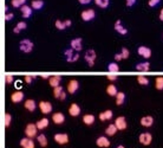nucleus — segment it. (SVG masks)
<instances>
[{
    "label": "nucleus",
    "mask_w": 163,
    "mask_h": 148,
    "mask_svg": "<svg viewBox=\"0 0 163 148\" xmlns=\"http://www.w3.org/2000/svg\"><path fill=\"white\" fill-rule=\"evenodd\" d=\"M38 127L36 123H29L25 127V135L30 139H34L38 136Z\"/></svg>",
    "instance_id": "obj_1"
},
{
    "label": "nucleus",
    "mask_w": 163,
    "mask_h": 148,
    "mask_svg": "<svg viewBox=\"0 0 163 148\" xmlns=\"http://www.w3.org/2000/svg\"><path fill=\"white\" fill-rule=\"evenodd\" d=\"M34 47V44L33 42L30 40V39H21L20 43H19V49L20 51H23L25 54H30L32 50Z\"/></svg>",
    "instance_id": "obj_2"
},
{
    "label": "nucleus",
    "mask_w": 163,
    "mask_h": 148,
    "mask_svg": "<svg viewBox=\"0 0 163 148\" xmlns=\"http://www.w3.org/2000/svg\"><path fill=\"white\" fill-rule=\"evenodd\" d=\"M53 140L56 141V143H58L60 146H64V145H66L69 142L70 139H69V135L66 133H57V134H54Z\"/></svg>",
    "instance_id": "obj_3"
},
{
    "label": "nucleus",
    "mask_w": 163,
    "mask_h": 148,
    "mask_svg": "<svg viewBox=\"0 0 163 148\" xmlns=\"http://www.w3.org/2000/svg\"><path fill=\"white\" fill-rule=\"evenodd\" d=\"M96 58H97L96 51L92 50V49L87 50V51L85 52V55H84V59H85V62L87 63V64H89V66H91V68L95 65V61H96Z\"/></svg>",
    "instance_id": "obj_4"
},
{
    "label": "nucleus",
    "mask_w": 163,
    "mask_h": 148,
    "mask_svg": "<svg viewBox=\"0 0 163 148\" xmlns=\"http://www.w3.org/2000/svg\"><path fill=\"white\" fill-rule=\"evenodd\" d=\"M96 17V12L93 8H87V10H84L82 13H80V18L84 20V22H91L95 19Z\"/></svg>",
    "instance_id": "obj_5"
},
{
    "label": "nucleus",
    "mask_w": 163,
    "mask_h": 148,
    "mask_svg": "<svg viewBox=\"0 0 163 148\" xmlns=\"http://www.w3.org/2000/svg\"><path fill=\"white\" fill-rule=\"evenodd\" d=\"M38 107H39V109H40V111H41L44 115L51 114V113H52V109H53L52 104L47 101H40L38 104Z\"/></svg>",
    "instance_id": "obj_6"
},
{
    "label": "nucleus",
    "mask_w": 163,
    "mask_h": 148,
    "mask_svg": "<svg viewBox=\"0 0 163 148\" xmlns=\"http://www.w3.org/2000/svg\"><path fill=\"white\" fill-rule=\"evenodd\" d=\"M138 141H140L141 145H143V146H149L153 142V136H151L150 133L148 132L142 133V134H140V136H138Z\"/></svg>",
    "instance_id": "obj_7"
},
{
    "label": "nucleus",
    "mask_w": 163,
    "mask_h": 148,
    "mask_svg": "<svg viewBox=\"0 0 163 148\" xmlns=\"http://www.w3.org/2000/svg\"><path fill=\"white\" fill-rule=\"evenodd\" d=\"M53 96L54 98L60 100V101H65L66 100V93L64 91V88L62 86L53 88Z\"/></svg>",
    "instance_id": "obj_8"
},
{
    "label": "nucleus",
    "mask_w": 163,
    "mask_h": 148,
    "mask_svg": "<svg viewBox=\"0 0 163 148\" xmlns=\"http://www.w3.org/2000/svg\"><path fill=\"white\" fill-rule=\"evenodd\" d=\"M115 125H116L117 129L118 130H125L128 128V122H126V118L124 116H118L115 120Z\"/></svg>",
    "instance_id": "obj_9"
},
{
    "label": "nucleus",
    "mask_w": 163,
    "mask_h": 148,
    "mask_svg": "<svg viewBox=\"0 0 163 148\" xmlns=\"http://www.w3.org/2000/svg\"><path fill=\"white\" fill-rule=\"evenodd\" d=\"M78 89H79V82H78L77 79H71L70 82L68 83L66 90H68V93L71 94V95L77 93Z\"/></svg>",
    "instance_id": "obj_10"
},
{
    "label": "nucleus",
    "mask_w": 163,
    "mask_h": 148,
    "mask_svg": "<svg viewBox=\"0 0 163 148\" xmlns=\"http://www.w3.org/2000/svg\"><path fill=\"white\" fill-rule=\"evenodd\" d=\"M96 145H97L99 148H109L110 147V145H111V142L109 141V139L107 138V136L102 135V136H98V138H97Z\"/></svg>",
    "instance_id": "obj_11"
},
{
    "label": "nucleus",
    "mask_w": 163,
    "mask_h": 148,
    "mask_svg": "<svg viewBox=\"0 0 163 148\" xmlns=\"http://www.w3.org/2000/svg\"><path fill=\"white\" fill-rule=\"evenodd\" d=\"M52 122L54 125H63L65 122V115L60 113V111H57L52 114Z\"/></svg>",
    "instance_id": "obj_12"
},
{
    "label": "nucleus",
    "mask_w": 163,
    "mask_h": 148,
    "mask_svg": "<svg viewBox=\"0 0 163 148\" xmlns=\"http://www.w3.org/2000/svg\"><path fill=\"white\" fill-rule=\"evenodd\" d=\"M80 113H82V109H80V107L78 106L77 103H71L70 107H69V114H70V116L77 117L80 115Z\"/></svg>",
    "instance_id": "obj_13"
},
{
    "label": "nucleus",
    "mask_w": 163,
    "mask_h": 148,
    "mask_svg": "<svg viewBox=\"0 0 163 148\" xmlns=\"http://www.w3.org/2000/svg\"><path fill=\"white\" fill-rule=\"evenodd\" d=\"M70 46L76 51V52H79L82 49H83V39L82 38H75L71 40Z\"/></svg>",
    "instance_id": "obj_14"
},
{
    "label": "nucleus",
    "mask_w": 163,
    "mask_h": 148,
    "mask_svg": "<svg viewBox=\"0 0 163 148\" xmlns=\"http://www.w3.org/2000/svg\"><path fill=\"white\" fill-rule=\"evenodd\" d=\"M20 147L21 148H36V143L33 139H30V138H23L20 140Z\"/></svg>",
    "instance_id": "obj_15"
},
{
    "label": "nucleus",
    "mask_w": 163,
    "mask_h": 148,
    "mask_svg": "<svg viewBox=\"0 0 163 148\" xmlns=\"http://www.w3.org/2000/svg\"><path fill=\"white\" fill-rule=\"evenodd\" d=\"M137 52H138V55H140L141 57H143V58H146V59H149V58L151 57V50L148 46H140L138 47V50H137Z\"/></svg>",
    "instance_id": "obj_16"
},
{
    "label": "nucleus",
    "mask_w": 163,
    "mask_h": 148,
    "mask_svg": "<svg viewBox=\"0 0 163 148\" xmlns=\"http://www.w3.org/2000/svg\"><path fill=\"white\" fill-rule=\"evenodd\" d=\"M140 123L142 127H144V128H149V127H151V126L154 125V117L153 116H143L141 118Z\"/></svg>",
    "instance_id": "obj_17"
},
{
    "label": "nucleus",
    "mask_w": 163,
    "mask_h": 148,
    "mask_svg": "<svg viewBox=\"0 0 163 148\" xmlns=\"http://www.w3.org/2000/svg\"><path fill=\"white\" fill-rule=\"evenodd\" d=\"M24 107H25V109L27 110V111H31L33 113L34 110L37 109V103L34 100H32V98H29V100H26L25 103H24Z\"/></svg>",
    "instance_id": "obj_18"
},
{
    "label": "nucleus",
    "mask_w": 163,
    "mask_h": 148,
    "mask_svg": "<svg viewBox=\"0 0 163 148\" xmlns=\"http://www.w3.org/2000/svg\"><path fill=\"white\" fill-rule=\"evenodd\" d=\"M24 95L25 94L23 91H20V90L14 91V93L11 95V101L13 102V103H20L24 100Z\"/></svg>",
    "instance_id": "obj_19"
},
{
    "label": "nucleus",
    "mask_w": 163,
    "mask_h": 148,
    "mask_svg": "<svg viewBox=\"0 0 163 148\" xmlns=\"http://www.w3.org/2000/svg\"><path fill=\"white\" fill-rule=\"evenodd\" d=\"M60 82H62V76H59V75H53V76H51L50 79H49V84H50V86H52V88L59 86H60Z\"/></svg>",
    "instance_id": "obj_20"
},
{
    "label": "nucleus",
    "mask_w": 163,
    "mask_h": 148,
    "mask_svg": "<svg viewBox=\"0 0 163 148\" xmlns=\"http://www.w3.org/2000/svg\"><path fill=\"white\" fill-rule=\"evenodd\" d=\"M36 125L38 127L39 130H44V129H46L49 125H50V120L47 118V117H43V118H40L38 120L37 122H36Z\"/></svg>",
    "instance_id": "obj_21"
},
{
    "label": "nucleus",
    "mask_w": 163,
    "mask_h": 148,
    "mask_svg": "<svg viewBox=\"0 0 163 148\" xmlns=\"http://www.w3.org/2000/svg\"><path fill=\"white\" fill-rule=\"evenodd\" d=\"M114 116V113H112V110H104V111H102L101 114H99V120L101 121H110L111 118Z\"/></svg>",
    "instance_id": "obj_22"
},
{
    "label": "nucleus",
    "mask_w": 163,
    "mask_h": 148,
    "mask_svg": "<svg viewBox=\"0 0 163 148\" xmlns=\"http://www.w3.org/2000/svg\"><path fill=\"white\" fill-rule=\"evenodd\" d=\"M117 132H118V129H117V127L115 123H110V125H108V127L105 128V134H107L108 136H115Z\"/></svg>",
    "instance_id": "obj_23"
},
{
    "label": "nucleus",
    "mask_w": 163,
    "mask_h": 148,
    "mask_svg": "<svg viewBox=\"0 0 163 148\" xmlns=\"http://www.w3.org/2000/svg\"><path fill=\"white\" fill-rule=\"evenodd\" d=\"M114 29H115L118 33H121V34H126V33H128V29L122 25V22H121V20H116Z\"/></svg>",
    "instance_id": "obj_24"
},
{
    "label": "nucleus",
    "mask_w": 163,
    "mask_h": 148,
    "mask_svg": "<svg viewBox=\"0 0 163 148\" xmlns=\"http://www.w3.org/2000/svg\"><path fill=\"white\" fill-rule=\"evenodd\" d=\"M37 141H38V143L40 145V147L45 148L47 147V145H49V141H47V138L45 134H38V136H37Z\"/></svg>",
    "instance_id": "obj_25"
},
{
    "label": "nucleus",
    "mask_w": 163,
    "mask_h": 148,
    "mask_svg": "<svg viewBox=\"0 0 163 148\" xmlns=\"http://www.w3.org/2000/svg\"><path fill=\"white\" fill-rule=\"evenodd\" d=\"M95 121H96V117L92 114H86L83 116V122L85 126H92L95 123Z\"/></svg>",
    "instance_id": "obj_26"
},
{
    "label": "nucleus",
    "mask_w": 163,
    "mask_h": 148,
    "mask_svg": "<svg viewBox=\"0 0 163 148\" xmlns=\"http://www.w3.org/2000/svg\"><path fill=\"white\" fill-rule=\"evenodd\" d=\"M20 11H21L23 18H30V17L32 16V7H31V6H27L26 4L21 6Z\"/></svg>",
    "instance_id": "obj_27"
},
{
    "label": "nucleus",
    "mask_w": 163,
    "mask_h": 148,
    "mask_svg": "<svg viewBox=\"0 0 163 148\" xmlns=\"http://www.w3.org/2000/svg\"><path fill=\"white\" fill-rule=\"evenodd\" d=\"M136 70L140 71V72H147V71L150 70V64H149V62L138 63L136 65Z\"/></svg>",
    "instance_id": "obj_28"
},
{
    "label": "nucleus",
    "mask_w": 163,
    "mask_h": 148,
    "mask_svg": "<svg viewBox=\"0 0 163 148\" xmlns=\"http://www.w3.org/2000/svg\"><path fill=\"white\" fill-rule=\"evenodd\" d=\"M107 94H108L109 96H111V97H116V95L118 94L117 91V86L115 84H109L107 86Z\"/></svg>",
    "instance_id": "obj_29"
},
{
    "label": "nucleus",
    "mask_w": 163,
    "mask_h": 148,
    "mask_svg": "<svg viewBox=\"0 0 163 148\" xmlns=\"http://www.w3.org/2000/svg\"><path fill=\"white\" fill-rule=\"evenodd\" d=\"M44 1L43 0H32L31 2V7L33 10H41V8L44 7Z\"/></svg>",
    "instance_id": "obj_30"
},
{
    "label": "nucleus",
    "mask_w": 163,
    "mask_h": 148,
    "mask_svg": "<svg viewBox=\"0 0 163 148\" xmlns=\"http://www.w3.org/2000/svg\"><path fill=\"white\" fill-rule=\"evenodd\" d=\"M116 104L117 106H122L125 101V94L123 91H118V94L116 95Z\"/></svg>",
    "instance_id": "obj_31"
},
{
    "label": "nucleus",
    "mask_w": 163,
    "mask_h": 148,
    "mask_svg": "<svg viewBox=\"0 0 163 148\" xmlns=\"http://www.w3.org/2000/svg\"><path fill=\"white\" fill-rule=\"evenodd\" d=\"M93 1L98 7L101 8H107L110 4V0H93Z\"/></svg>",
    "instance_id": "obj_32"
},
{
    "label": "nucleus",
    "mask_w": 163,
    "mask_h": 148,
    "mask_svg": "<svg viewBox=\"0 0 163 148\" xmlns=\"http://www.w3.org/2000/svg\"><path fill=\"white\" fill-rule=\"evenodd\" d=\"M54 26H56V29L59 30V31H64V30L66 29L65 23H64L63 20H60V19H57V20L54 22Z\"/></svg>",
    "instance_id": "obj_33"
},
{
    "label": "nucleus",
    "mask_w": 163,
    "mask_h": 148,
    "mask_svg": "<svg viewBox=\"0 0 163 148\" xmlns=\"http://www.w3.org/2000/svg\"><path fill=\"white\" fill-rule=\"evenodd\" d=\"M75 54H76V51H75L72 47L66 49V50L64 51V55H65V57H66V61H68V62H70V59L75 56Z\"/></svg>",
    "instance_id": "obj_34"
},
{
    "label": "nucleus",
    "mask_w": 163,
    "mask_h": 148,
    "mask_svg": "<svg viewBox=\"0 0 163 148\" xmlns=\"http://www.w3.org/2000/svg\"><path fill=\"white\" fill-rule=\"evenodd\" d=\"M155 88L157 90H163V76H158L155 79Z\"/></svg>",
    "instance_id": "obj_35"
},
{
    "label": "nucleus",
    "mask_w": 163,
    "mask_h": 148,
    "mask_svg": "<svg viewBox=\"0 0 163 148\" xmlns=\"http://www.w3.org/2000/svg\"><path fill=\"white\" fill-rule=\"evenodd\" d=\"M108 70L110 72H112V74H115V72H118L119 71V66L117 65L116 63H110L108 65Z\"/></svg>",
    "instance_id": "obj_36"
},
{
    "label": "nucleus",
    "mask_w": 163,
    "mask_h": 148,
    "mask_svg": "<svg viewBox=\"0 0 163 148\" xmlns=\"http://www.w3.org/2000/svg\"><path fill=\"white\" fill-rule=\"evenodd\" d=\"M137 83L141 86H148L149 84V79L146 76H138L137 77Z\"/></svg>",
    "instance_id": "obj_37"
},
{
    "label": "nucleus",
    "mask_w": 163,
    "mask_h": 148,
    "mask_svg": "<svg viewBox=\"0 0 163 148\" xmlns=\"http://www.w3.org/2000/svg\"><path fill=\"white\" fill-rule=\"evenodd\" d=\"M11 122H12V116H11L10 113H6V114H5V127L8 128V127L11 126Z\"/></svg>",
    "instance_id": "obj_38"
},
{
    "label": "nucleus",
    "mask_w": 163,
    "mask_h": 148,
    "mask_svg": "<svg viewBox=\"0 0 163 148\" xmlns=\"http://www.w3.org/2000/svg\"><path fill=\"white\" fill-rule=\"evenodd\" d=\"M121 55H122V57H123V59H128L129 56H130V51H129L126 47H122V50H121Z\"/></svg>",
    "instance_id": "obj_39"
},
{
    "label": "nucleus",
    "mask_w": 163,
    "mask_h": 148,
    "mask_svg": "<svg viewBox=\"0 0 163 148\" xmlns=\"http://www.w3.org/2000/svg\"><path fill=\"white\" fill-rule=\"evenodd\" d=\"M5 82H6V84H7V86L12 84V83L14 82V77H13V75H6V76H5Z\"/></svg>",
    "instance_id": "obj_40"
},
{
    "label": "nucleus",
    "mask_w": 163,
    "mask_h": 148,
    "mask_svg": "<svg viewBox=\"0 0 163 148\" xmlns=\"http://www.w3.org/2000/svg\"><path fill=\"white\" fill-rule=\"evenodd\" d=\"M11 4L14 8H21V6H23V2L20 0H12Z\"/></svg>",
    "instance_id": "obj_41"
},
{
    "label": "nucleus",
    "mask_w": 163,
    "mask_h": 148,
    "mask_svg": "<svg viewBox=\"0 0 163 148\" xmlns=\"http://www.w3.org/2000/svg\"><path fill=\"white\" fill-rule=\"evenodd\" d=\"M36 78H37V76H34V75H33V76H32V75H27V76H25L24 81H25L27 84H31L32 81H33V79H36Z\"/></svg>",
    "instance_id": "obj_42"
},
{
    "label": "nucleus",
    "mask_w": 163,
    "mask_h": 148,
    "mask_svg": "<svg viewBox=\"0 0 163 148\" xmlns=\"http://www.w3.org/2000/svg\"><path fill=\"white\" fill-rule=\"evenodd\" d=\"M160 2H161V0H149V1H148V5H149L150 7H156Z\"/></svg>",
    "instance_id": "obj_43"
},
{
    "label": "nucleus",
    "mask_w": 163,
    "mask_h": 148,
    "mask_svg": "<svg viewBox=\"0 0 163 148\" xmlns=\"http://www.w3.org/2000/svg\"><path fill=\"white\" fill-rule=\"evenodd\" d=\"M13 18H14L13 12H8V13H5V20H6V22H11Z\"/></svg>",
    "instance_id": "obj_44"
},
{
    "label": "nucleus",
    "mask_w": 163,
    "mask_h": 148,
    "mask_svg": "<svg viewBox=\"0 0 163 148\" xmlns=\"http://www.w3.org/2000/svg\"><path fill=\"white\" fill-rule=\"evenodd\" d=\"M17 27L20 29V30H25L27 27V24L25 23V22H19V23L17 24Z\"/></svg>",
    "instance_id": "obj_45"
},
{
    "label": "nucleus",
    "mask_w": 163,
    "mask_h": 148,
    "mask_svg": "<svg viewBox=\"0 0 163 148\" xmlns=\"http://www.w3.org/2000/svg\"><path fill=\"white\" fill-rule=\"evenodd\" d=\"M136 1H137V0H125V2H126V6H128V7H131V6H134V5L136 4Z\"/></svg>",
    "instance_id": "obj_46"
},
{
    "label": "nucleus",
    "mask_w": 163,
    "mask_h": 148,
    "mask_svg": "<svg viewBox=\"0 0 163 148\" xmlns=\"http://www.w3.org/2000/svg\"><path fill=\"white\" fill-rule=\"evenodd\" d=\"M78 58H79V54H78V52H76V54H75V56H73V57H72V58H71V59H70V63L77 62Z\"/></svg>",
    "instance_id": "obj_47"
},
{
    "label": "nucleus",
    "mask_w": 163,
    "mask_h": 148,
    "mask_svg": "<svg viewBox=\"0 0 163 148\" xmlns=\"http://www.w3.org/2000/svg\"><path fill=\"white\" fill-rule=\"evenodd\" d=\"M107 78H108V81H111V82L117 81V76H116V75H108V76H107Z\"/></svg>",
    "instance_id": "obj_48"
},
{
    "label": "nucleus",
    "mask_w": 163,
    "mask_h": 148,
    "mask_svg": "<svg viewBox=\"0 0 163 148\" xmlns=\"http://www.w3.org/2000/svg\"><path fill=\"white\" fill-rule=\"evenodd\" d=\"M114 58H115V61H116V62H119V61H122V59H123V57H122L121 54H116V55L114 56Z\"/></svg>",
    "instance_id": "obj_49"
},
{
    "label": "nucleus",
    "mask_w": 163,
    "mask_h": 148,
    "mask_svg": "<svg viewBox=\"0 0 163 148\" xmlns=\"http://www.w3.org/2000/svg\"><path fill=\"white\" fill-rule=\"evenodd\" d=\"M92 0H78V2L80 4V5H87V4H90Z\"/></svg>",
    "instance_id": "obj_50"
},
{
    "label": "nucleus",
    "mask_w": 163,
    "mask_h": 148,
    "mask_svg": "<svg viewBox=\"0 0 163 148\" xmlns=\"http://www.w3.org/2000/svg\"><path fill=\"white\" fill-rule=\"evenodd\" d=\"M64 23L66 25V27H70L71 25H72V22H71L70 19H66V20H64Z\"/></svg>",
    "instance_id": "obj_51"
},
{
    "label": "nucleus",
    "mask_w": 163,
    "mask_h": 148,
    "mask_svg": "<svg viewBox=\"0 0 163 148\" xmlns=\"http://www.w3.org/2000/svg\"><path fill=\"white\" fill-rule=\"evenodd\" d=\"M158 18H160V20L161 22H163V8L160 11V14H158Z\"/></svg>",
    "instance_id": "obj_52"
},
{
    "label": "nucleus",
    "mask_w": 163,
    "mask_h": 148,
    "mask_svg": "<svg viewBox=\"0 0 163 148\" xmlns=\"http://www.w3.org/2000/svg\"><path fill=\"white\" fill-rule=\"evenodd\" d=\"M21 31V30H20V29H18V27H13V33H16V34H18V33H19V32Z\"/></svg>",
    "instance_id": "obj_53"
},
{
    "label": "nucleus",
    "mask_w": 163,
    "mask_h": 148,
    "mask_svg": "<svg viewBox=\"0 0 163 148\" xmlns=\"http://www.w3.org/2000/svg\"><path fill=\"white\" fill-rule=\"evenodd\" d=\"M4 12H5V13H8V6L7 5H4Z\"/></svg>",
    "instance_id": "obj_54"
},
{
    "label": "nucleus",
    "mask_w": 163,
    "mask_h": 148,
    "mask_svg": "<svg viewBox=\"0 0 163 148\" xmlns=\"http://www.w3.org/2000/svg\"><path fill=\"white\" fill-rule=\"evenodd\" d=\"M50 77H51V76H49V75H43V76H41L43 79H50Z\"/></svg>",
    "instance_id": "obj_55"
},
{
    "label": "nucleus",
    "mask_w": 163,
    "mask_h": 148,
    "mask_svg": "<svg viewBox=\"0 0 163 148\" xmlns=\"http://www.w3.org/2000/svg\"><path fill=\"white\" fill-rule=\"evenodd\" d=\"M116 148H125V147L123 146V145H119V146H117Z\"/></svg>",
    "instance_id": "obj_56"
},
{
    "label": "nucleus",
    "mask_w": 163,
    "mask_h": 148,
    "mask_svg": "<svg viewBox=\"0 0 163 148\" xmlns=\"http://www.w3.org/2000/svg\"><path fill=\"white\" fill-rule=\"evenodd\" d=\"M20 1L23 2V5H25V4H26V0H20Z\"/></svg>",
    "instance_id": "obj_57"
},
{
    "label": "nucleus",
    "mask_w": 163,
    "mask_h": 148,
    "mask_svg": "<svg viewBox=\"0 0 163 148\" xmlns=\"http://www.w3.org/2000/svg\"><path fill=\"white\" fill-rule=\"evenodd\" d=\"M162 36H163V34H162Z\"/></svg>",
    "instance_id": "obj_58"
}]
</instances>
